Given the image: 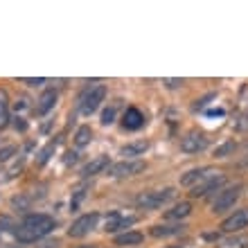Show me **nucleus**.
Here are the masks:
<instances>
[{"label": "nucleus", "mask_w": 248, "mask_h": 248, "mask_svg": "<svg viewBox=\"0 0 248 248\" xmlns=\"http://www.w3.org/2000/svg\"><path fill=\"white\" fill-rule=\"evenodd\" d=\"M54 230V219L50 215H27L23 219L20 226H16L14 235L18 239V244H34V242H41L46 235H50Z\"/></svg>", "instance_id": "f257e3e1"}, {"label": "nucleus", "mask_w": 248, "mask_h": 248, "mask_svg": "<svg viewBox=\"0 0 248 248\" xmlns=\"http://www.w3.org/2000/svg\"><path fill=\"white\" fill-rule=\"evenodd\" d=\"M174 199V189L171 187H165V189H156V192H142L138 194L136 199V205L142 210H156V208H163L167 201Z\"/></svg>", "instance_id": "f03ea898"}, {"label": "nucleus", "mask_w": 248, "mask_h": 248, "mask_svg": "<svg viewBox=\"0 0 248 248\" xmlns=\"http://www.w3.org/2000/svg\"><path fill=\"white\" fill-rule=\"evenodd\" d=\"M239 196H242V185H232V187L219 189L217 199L212 201V212H215V215H223V212L232 210L235 203L239 201Z\"/></svg>", "instance_id": "7ed1b4c3"}, {"label": "nucleus", "mask_w": 248, "mask_h": 248, "mask_svg": "<svg viewBox=\"0 0 248 248\" xmlns=\"http://www.w3.org/2000/svg\"><path fill=\"white\" fill-rule=\"evenodd\" d=\"M223 185H226V176L219 174V171H212V174H208L203 181H199V183L192 187L189 194L194 196V199H201V196H208L210 192H219Z\"/></svg>", "instance_id": "20e7f679"}, {"label": "nucleus", "mask_w": 248, "mask_h": 248, "mask_svg": "<svg viewBox=\"0 0 248 248\" xmlns=\"http://www.w3.org/2000/svg\"><path fill=\"white\" fill-rule=\"evenodd\" d=\"M144 160H120V163L108 167V176L113 178H129V176H138L144 171Z\"/></svg>", "instance_id": "39448f33"}, {"label": "nucleus", "mask_w": 248, "mask_h": 248, "mask_svg": "<svg viewBox=\"0 0 248 248\" xmlns=\"http://www.w3.org/2000/svg\"><path fill=\"white\" fill-rule=\"evenodd\" d=\"M97 221H99L97 212H86V215H81L79 219H75V221H72V226L68 228V235L75 237V239L86 237L93 228H95V226H97Z\"/></svg>", "instance_id": "423d86ee"}, {"label": "nucleus", "mask_w": 248, "mask_h": 248, "mask_svg": "<svg viewBox=\"0 0 248 248\" xmlns=\"http://www.w3.org/2000/svg\"><path fill=\"white\" fill-rule=\"evenodd\" d=\"M210 147V140L201 131H189L187 136L181 140V151L183 154H201Z\"/></svg>", "instance_id": "0eeeda50"}, {"label": "nucleus", "mask_w": 248, "mask_h": 248, "mask_svg": "<svg viewBox=\"0 0 248 248\" xmlns=\"http://www.w3.org/2000/svg\"><path fill=\"white\" fill-rule=\"evenodd\" d=\"M104 97H106V88L104 86H95L93 91H88L84 97H81V113H84V115L95 113L99 108V104L104 102Z\"/></svg>", "instance_id": "6e6552de"}, {"label": "nucleus", "mask_w": 248, "mask_h": 248, "mask_svg": "<svg viewBox=\"0 0 248 248\" xmlns=\"http://www.w3.org/2000/svg\"><path fill=\"white\" fill-rule=\"evenodd\" d=\"M244 228H248V208L235 210L232 215L221 223V230L228 232V235H235V232H242Z\"/></svg>", "instance_id": "1a4fd4ad"}, {"label": "nucleus", "mask_w": 248, "mask_h": 248, "mask_svg": "<svg viewBox=\"0 0 248 248\" xmlns=\"http://www.w3.org/2000/svg\"><path fill=\"white\" fill-rule=\"evenodd\" d=\"M131 223H136V217H122L120 212H111L106 217V232H118V230H126Z\"/></svg>", "instance_id": "9d476101"}, {"label": "nucleus", "mask_w": 248, "mask_h": 248, "mask_svg": "<svg viewBox=\"0 0 248 248\" xmlns=\"http://www.w3.org/2000/svg\"><path fill=\"white\" fill-rule=\"evenodd\" d=\"M57 91H52V88H47V91H43V95H41L39 99H36V108H34V113L36 115H47V113L54 108V104H57Z\"/></svg>", "instance_id": "9b49d317"}, {"label": "nucleus", "mask_w": 248, "mask_h": 248, "mask_svg": "<svg viewBox=\"0 0 248 248\" xmlns=\"http://www.w3.org/2000/svg\"><path fill=\"white\" fill-rule=\"evenodd\" d=\"M111 167V163H108V156H97L93 158L91 163L84 165V170H81V176H97V174H102L104 170H108Z\"/></svg>", "instance_id": "f8f14e48"}, {"label": "nucleus", "mask_w": 248, "mask_h": 248, "mask_svg": "<svg viewBox=\"0 0 248 248\" xmlns=\"http://www.w3.org/2000/svg\"><path fill=\"white\" fill-rule=\"evenodd\" d=\"M142 124H144V115L138 111L136 106H131V108H126V111H124V118H122V126H124V129L138 131V129H142Z\"/></svg>", "instance_id": "ddd939ff"}, {"label": "nucleus", "mask_w": 248, "mask_h": 248, "mask_svg": "<svg viewBox=\"0 0 248 248\" xmlns=\"http://www.w3.org/2000/svg\"><path fill=\"white\" fill-rule=\"evenodd\" d=\"M149 149V142L147 140H136V142L124 144L120 149V156H124V160H133L136 156H144V151Z\"/></svg>", "instance_id": "4468645a"}, {"label": "nucleus", "mask_w": 248, "mask_h": 248, "mask_svg": "<svg viewBox=\"0 0 248 248\" xmlns=\"http://www.w3.org/2000/svg\"><path fill=\"white\" fill-rule=\"evenodd\" d=\"M208 174H212V170L210 167H199V170H189L185 171L183 176H181V185L183 187H194L199 181H203V178L208 176Z\"/></svg>", "instance_id": "2eb2a0df"}, {"label": "nucleus", "mask_w": 248, "mask_h": 248, "mask_svg": "<svg viewBox=\"0 0 248 248\" xmlns=\"http://www.w3.org/2000/svg\"><path fill=\"white\" fill-rule=\"evenodd\" d=\"M189 215H192V203L181 201V203H176L171 210L165 212V219H170V221H181V219H185V217H189Z\"/></svg>", "instance_id": "dca6fc26"}, {"label": "nucleus", "mask_w": 248, "mask_h": 248, "mask_svg": "<svg viewBox=\"0 0 248 248\" xmlns=\"http://www.w3.org/2000/svg\"><path fill=\"white\" fill-rule=\"evenodd\" d=\"M215 248H248V235H242V232L228 235L221 242H217Z\"/></svg>", "instance_id": "f3484780"}, {"label": "nucleus", "mask_w": 248, "mask_h": 248, "mask_svg": "<svg viewBox=\"0 0 248 248\" xmlns=\"http://www.w3.org/2000/svg\"><path fill=\"white\" fill-rule=\"evenodd\" d=\"M185 232V226L183 223H174V226H163V223H158L151 228V235L154 237H174V235H181Z\"/></svg>", "instance_id": "a211bd4d"}, {"label": "nucleus", "mask_w": 248, "mask_h": 248, "mask_svg": "<svg viewBox=\"0 0 248 248\" xmlns=\"http://www.w3.org/2000/svg\"><path fill=\"white\" fill-rule=\"evenodd\" d=\"M142 232H138V230H126L122 235L115 237V246H138V244H142Z\"/></svg>", "instance_id": "6ab92c4d"}, {"label": "nucleus", "mask_w": 248, "mask_h": 248, "mask_svg": "<svg viewBox=\"0 0 248 248\" xmlns=\"http://www.w3.org/2000/svg\"><path fill=\"white\" fill-rule=\"evenodd\" d=\"M9 120H12V113H9V97H7L5 91H0V131L9 126Z\"/></svg>", "instance_id": "aec40b11"}, {"label": "nucleus", "mask_w": 248, "mask_h": 248, "mask_svg": "<svg viewBox=\"0 0 248 248\" xmlns=\"http://www.w3.org/2000/svg\"><path fill=\"white\" fill-rule=\"evenodd\" d=\"M57 144H59V140H57V138H54V140H50V142H47L46 147L39 151V158H36V163H39V165H46L47 160L52 158L54 151H57Z\"/></svg>", "instance_id": "412c9836"}, {"label": "nucleus", "mask_w": 248, "mask_h": 248, "mask_svg": "<svg viewBox=\"0 0 248 248\" xmlns=\"http://www.w3.org/2000/svg\"><path fill=\"white\" fill-rule=\"evenodd\" d=\"M93 140V131L91 126H79L77 133H75V144L77 147H86V144Z\"/></svg>", "instance_id": "4be33fe9"}, {"label": "nucleus", "mask_w": 248, "mask_h": 248, "mask_svg": "<svg viewBox=\"0 0 248 248\" xmlns=\"http://www.w3.org/2000/svg\"><path fill=\"white\" fill-rule=\"evenodd\" d=\"M235 140H228V142H223V144H219V147H217L215 149V156L217 158H226V156H230V154H232V151H235Z\"/></svg>", "instance_id": "5701e85b"}, {"label": "nucleus", "mask_w": 248, "mask_h": 248, "mask_svg": "<svg viewBox=\"0 0 248 248\" xmlns=\"http://www.w3.org/2000/svg\"><path fill=\"white\" fill-rule=\"evenodd\" d=\"M113 122H115V104L108 106V108L102 113V124H104V126H108V124H113Z\"/></svg>", "instance_id": "b1692460"}, {"label": "nucleus", "mask_w": 248, "mask_h": 248, "mask_svg": "<svg viewBox=\"0 0 248 248\" xmlns=\"http://www.w3.org/2000/svg\"><path fill=\"white\" fill-rule=\"evenodd\" d=\"M14 154H16V147H14V144H7V147H2V149H0V163H7V160H9Z\"/></svg>", "instance_id": "393cba45"}, {"label": "nucleus", "mask_w": 248, "mask_h": 248, "mask_svg": "<svg viewBox=\"0 0 248 248\" xmlns=\"http://www.w3.org/2000/svg\"><path fill=\"white\" fill-rule=\"evenodd\" d=\"M235 129L237 131H248V111L242 113V115L235 120Z\"/></svg>", "instance_id": "a878e982"}, {"label": "nucleus", "mask_w": 248, "mask_h": 248, "mask_svg": "<svg viewBox=\"0 0 248 248\" xmlns=\"http://www.w3.org/2000/svg\"><path fill=\"white\" fill-rule=\"evenodd\" d=\"M215 97H217L215 93H210V95H205V97H201V99H199V102H196V104H194V111H201V108H205V106H208V104H210V102H212V99H215Z\"/></svg>", "instance_id": "bb28decb"}, {"label": "nucleus", "mask_w": 248, "mask_h": 248, "mask_svg": "<svg viewBox=\"0 0 248 248\" xmlns=\"http://www.w3.org/2000/svg\"><path fill=\"white\" fill-rule=\"evenodd\" d=\"M12 205H16L18 210H27V205H30V199H25V196H14V199H12Z\"/></svg>", "instance_id": "cd10ccee"}, {"label": "nucleus", "mask_w": 248, "mask_h": 248, "mask_svg": "<svg viewBox=\"0 0 248 248\" xmlns=\"http://www.w3.org/2000/svg\"><path fill=\"white\" fill-rule=\"evenodd\" d=\"M0 230H16V226H14V221L9 219V217H0Z\"/></svg>", "instance_id": "c85d7f7f"}, {"label": "nucleus", "mask_w": 248, "mask_h": 248, "mask_svg": "<svg viewBox=\"0 0 248 248\" xmlns=\"http://www.w3.org/2000/svg\"><path fill=\"white\" fill-rule=\"evenodd\" d=\"M23 84H27V86H41V84H46V79H43V77H36V79H34V77H25V79H23Z\"/></svg>", "instance_id": "c756f323"}, {"label": "nucleus", "mask_w": 248, "mask_h": 248, "mask_svg": "<svg viewBox=\"0 0 248 248\" xmlns=\"http://www.w3.org/2000/svg\"><path fill=\"white\" fill-rule=\"evenodd\" d=\"M183 84H185L183 79H165V86H167V88H181Z\"/></svg>", "instance_id": "7c9ffc66"}, {"label": "nucleus", "mask_w": 248, "mask_h": 248, "mask_svg": "<svg viewBox=\"0 0 248 248\" xmlns=\"http://www.w3.org/2000/svg\"><path fill=\"white\" fill-rule=\"evenodd\" d=\"M57 246H59V242H57V239H46V242L39 244V248H57Z\"/></svg>", "instance_id": "2f4dec72"}, {"label": "nucleus", "mask_w": 248, "mask_h": 248, "mask_svg": "<svg viewBox=\"0 0 248 248\" xmlns=\"http://www.w3.org/2000/svg\"><path fill=\"white\" fill-rule=\"evenodd\" d=\"M14 129H16V131H25L27 129V122L23 118H16V122H14Z\"/></svg>", "instance_id": "473e14b6"}, {"label": "nucleus", "mask_w": 248, "mask_h": 248, "mask_svg": "<svg viewBox=\"0 0 248 248\" xmlns=\"http://www.w3.org/2000/svg\"><path fill=\"white\" fill-rule=\"evenodd\" d=\"M2 248H25L23 244H7V246H2Z\"/></svg>", "instance_id": "72a5a7b5"}, {"label": "nucleus", "mask_w": 248, "mask_h": 248, "mask_svg": "<svg viewBox=\"0 0 248 248\" xmlns=\"http://www.w3.org/2000/svg\"><path fill=\"white\" fill-rule=\"evenodd\" d=\"M208 115H223V108H219V111H208Z\"/></svg>", "instance_id": "f704fd0d"}, {"label": "nucleus", "mask_w": 248, "mask_h": 248, "mask_svg": "<svg viewBox=\"0 0 248 248\" xmlns=\"http://www.w3.org/2000/svg\"><path fill=\"white\" fill-rule=\"evenodd\" d=\"M77 248H95V246H77Z\"/></svg>", "instance_id": "c9c22d12"}, {"label": "nucleus", "mask_w": 248, "mask_h": 248, "mask_svg": "<svg viewBox=\"0 0 248 248\" xmlns=\"http://www.w3.org/2000/svg\"><path fill=\"white\" fill-rule=\"evenodd\" d=\"M170 248H181V246H170Z\"/></svg>", "instance_id": "e433bc0d"}]
</instances>
